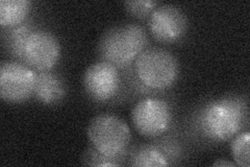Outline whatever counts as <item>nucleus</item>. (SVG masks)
Segmentation results:
<instances>
[{
    "mask_svg": "<svg viewBox=\"0 0 250 167\" xmlns=\"http://www.w3.org/2000/svg\"><path fill=\"white\" fill-rule=\"evenodd\" d=\"M150 142L132 145L126 165L138 167H165L182 164L189 157L191 143L181 128L172 130Z\"/></svg>",
    "mask_w": 250,
    "mask_h": 167,
    "instance_id": "20e7f679",
    "label": "nucleus"
},
{
    "mask_svg": "<svg viewBox=\"0 0 250 167\" xmlns=\"http://www.w3.org/2000/svg\"><path fill=\"white\" fill-rule=\"evenodd\" d=\"M213 166H229V167H234L237 166L234 162H229V161H225V160H218L213 163Z\"/></svg>",
    "mask_w": 250,
    "mask_h": 167,
    "instance_id": "f3484780",
    "label": "nucleus"
},
{
    "mask_svg": "<svg viewBox=\"0 0 250 167\" xmlns=\"http://www.w3.org/2000/svg\"><path fill=\"white\" fill-rule=\"evenodd\" d=\"M62 55V46L57 36L48 28L37 27L24 46L23 63L37 72L52 71Z\"/></svg>",
    "mask_w": 250,
    "mask_h": 167,
    "instance_id": "1a4fd4ad",
    "label": "nucleus"
},
{
    "mask_svg": "<svg viewBox=\"0 0 250 167\" xmlns=\"http://www.w3.org/2000/svg\"><path fill=\"white\" fill-rule=\"evenodd\" d=\"M65 78L56 71L37 72V82L33 96L45 106H54L62 102L67 95Z\"/></svg>",
    "mask_w": 250,
    "mask_h": 167,
    "instance_id": "9b49d317",
    "label": "nucleus"
},
{
    "mask_svg": "<svg viewBox=\"0 0 250 167\" xmlns=\"http://www.w3.org/2000/svg\"><path fill=\"white\" fill-rule=\"evenodd\" d=\"M85 96L96 105H111L125 100L124 78L119 69L104 61L88 67L83 78Z\"/></svg>",
    "mask_w": 250,
    "mask_h": 167,
    "instance_id": "0eeeda50",
    "label": "nucleus"
},
{
    "mask_svg": "<svg viewBox=\"0 0 250 167\" xmlns=\"http://www.w3.org/2000/svg\"><path fill=\"white\" fill-rule=\"evenodd\" d=\"M39 26H40V23L37 18L35 16H30L25 22L18 26L1 29L4 48L16 61L23 63V51H24L25 43L31 33Z\"/></svg>",
    "mask_w": 250,
    "mask_h": 167,
    "instance_id": "f8f14e48",
    "label": "nucleus"
},
{
    "mask_svg": "<svg viewBox=\"0 0 250 167\" xmlns=\"http://www.w3.org/2000/svg\"><path fill=\"white\" fill-rule=\"evenodd\" d=\"M82 164L88 166H97V167H108V166H121L119 162L113 160L111 158H107L104 155L99 154L96 149L92 146H89L84 150L82 157Z\"/></svg>",
    "mask_w": 250,
    "mask_h": 167,
    "instance_id": "dca6fc26",
    "label": "nucleus"
},
{
    "mask_svg": "<svg viewBox=\"0 0 250 167\" xmlns=\"http://www.w3.org/2000/svg\"><path fill=\"white\" fill-rule=\"evenodd\" d=\"M249 144L250 133L248 130L240 132L230 140V153L237 166L249 167Z\"/></svg>",
    "mask_w": 250,
    "mask_h": 167,
    "instance_id": "4468645a",
    "label": "nucleus"
},
{
    "mask_svg": "<svg viewBox=\"0 0 250 167\" xmlns=\"http://www.w3.org/2000/svg\"><path fill=\"white\" fill-rule=\"evenodd\" d=\"M125 11L130 16L137 19H147L150 14L154 11L156 6L160 5L159 1L153 0H131L123 3Z\"/></svg>",
    "mask_w": 250,
    "mask_h": 167,
    "instance_id": "2eb2a0df",
    "label": "nucleus"
},
{
    "mask_svg": "<svg viewBox=\"0 0 250 167\" xmlns=\"http://www.w3.org/2000/svg\"><path fill=\"white\" fill-rule=\"evenodd\" d=\"M90 146L101 155L126 165L131 148V132L123 119L112 113H101L90 121L87 130Z\"/></svg>",
    "mask_w": 250,
    "mask_h": 167,
    "instance_id": "39448f33",
    "label": "nucleus"
},
{
    "mask_svg": "<svg viewBox=\"0 0 250 167\" xmlns=\"http://www.w3.org/2000/svg\"><path fill=\"white\" fill-rule=\"evenodd\" d=\"M181 66L171 51L156 46H148L130 67L122 73L125 98L162 95L178 81Z\"/></svg>",
    "mask_w": 250,
    "mask_h": 167,
    "instance_id": "f03ea898",
    "label": "nucleus"
},
{
    "mask_svg": "<svg viewBox=\"0 0 250 167\" xmlns=\"http://www.w3.org/2000/svg\"><path fill=\"white\" fill-rule=\"evenodd\" d=\"M148 47V35L138 23H123L105 30L97 45L100 61L114 65L124 73L138 55Z\"/></svg>",
    "mask_w": 250,
    "mask_h": 167,
    "instance_id": "7ed1b4c3",
    "label": "nucleus"
},
{
    "mask_svg": "<svg viewBox=\"0 0 250 167\" xmlns=\"http://www.w3.org/2000/svg\"><path fill=\"white\" fill-rule=\"evenodd\" d=\"M33 10L29 0H1L0 1V26L9 29L25 22Z\"/></svg>",
    "mask_w": 250,
    "mask_h": 167,
    "instance_id": "ddd939ff",
    "label": "nucleus"
},
{
    "mask_svg": "<svg viewBox=\"0 0 250 167\" xmlns=\"http://www.w3.org/2000/svg\"><path fill=\"white\" fill-rule=\"evenodd\" d=\"M147 26L156 41L174 44L186 37L189 21L181 7L174 4H160L147 18Z\"/></svg>",
    "mask_w": 250,
    "mask_h": 167,
    "instance_id": "9d476101",
    "label": "nucleus"
},
{
    "mask_svg": "<svg viewBox=\"0 0 250 167\" xmlns=\"http://www.w3.org/2000/svg\"><path fill=\"white\" fill-rule=\"evenodd\" d=\"M37 71L19 61H5L0 66V96L9 103H22L34 94Z\"/></svg>",
    "mask_w": 250,
    "mask_h": 167,
    "instance_id": "6e6552de",
    "label": "nucleus"
},
{
    "mask_svg": "<svg viewBox=\"0 0 250 167\" xmlns=\"http://www.w3.org/2000/svg\"><path fill=\"white\" fill-rule=\"evenodd\" d=\"M130 118L136 131L148 139L162 137L178 126L173 102L163 95L141 97L131 109Z\"/></svg>",
    "mask_w": 250,
    "mask_h": 167,
    "instance_id": "423d86ee",
    "label": "nucleus"
},
{
    "mask_svg": "<svg viewBox=\"0 0 250 167\" xmlns=\"http://www.w3.org/2000/svg\"><path fill=\"white\" fill-rule=\"evenodd\" d=\"M249 111L243 95L210 99L195 109L183 126L185 137L197 145H217L248 130Z\"/></svg>",
    "mask_w": 250,
    "mask_h": 167,
    "instance_id": "f257e3e1",
    "label": "nucleus"
}]
</instances>
